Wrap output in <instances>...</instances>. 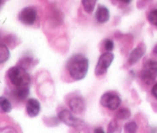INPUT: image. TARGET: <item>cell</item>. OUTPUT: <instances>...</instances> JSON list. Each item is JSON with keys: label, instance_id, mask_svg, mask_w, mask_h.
Wrapping results in <instances>:
<instances>
[{"label": "cell", "instance_id": "cell-1", "mask_svg": "<svg viewBox=\"0 0 157 133\" xmlns=\"http://www.w3.org/2000/svg\"><path fill=\"white\" fill-rule=\"evenodd\" d=\"M89 68L87 58L83 55H75L67 63V69L71 77L75 80H81L87 75Z\"/></svg>", "mask_w": 157, "mask_h": 133}, {"label": "cell", "instance_id": "cell-2", "mask_svg": "<svg viewBox=\"0 0 157 133\" xmlns=\"http://www.w3.org/2000/svg\"><path fill=\"white\" fill-rule=\"evenodd\" d=\"M8 77L16 88L27 87L31 83V77L26 69L21 66H14L8 70Z\"/></svg>", "mask_w": 157, "mask_h": 133}, {"label": "cell", "instance_id": "cell-3", "mask_svg": "<svg viewBox=\"0 0 157 133\" xmlns=\"http://www.w3.org/2000/svg\"><path fill=\"white\" fill-rule=\"evenodd\" d=\"M140 77L147 85L153 84L157 78V62L149 60L146 62L141 71Z\"/></svg>", "mask_w": 157, "mask_h": 133}, {"label": "cell", "instance_id": "cell-4", "mask_svg": "<svg viewBox=\"0 0 157 133\" xmlns=\"http://www.w3.org/2000/svg\"><path fill=\"white\" fill-rule=\"evenodd\" d=\"M58 119L64 124L75 128L76 129H82L84 126V122L74 117L72 112L67 109L61 110L58 114Z\"/></svg>", "mask_w": 157, "mask_h": 133}, {"label": "cell", "instance_id": "cell-5", "mask_svg": "<svg viewBox=\"0 0 157 133\" xmlns=\"http://www.w3.org/2000/svg\"><path fill=\"white\" fill-rule=\"evenodd\" d=\"M114 55L110 52L103 53L98 58V63L95 67V74L97 76H100L106 73L108 68L113 62Z\"/></svg>", "mask_w": 157, "mask_h": 133}, {"label": "cell", "instance_id": "cell-6", "mask_svg": "<svg viewBox=\"0 0 157 133\" xmlns=\"http://www.w3.org/2000/svg\"><path fill=\"white\" fill-rule=\"evenodd\" d=\"M101 104L110 110L114 111L121 106V99L117 95L113 92H106L101 96Z\"/></svg>", "mask_w": 157, "mask_h": 133}, {"label": "cell", "instance_id": "cell-7", "mask_svg": "<svg viewBox=\"0 0 157 133\" xmlns=\"http://www.w3.org/2000/svg\"><path fill=\"white\" fill-rule=\"evenodd\" d=\"M37 18V13L32 7H25L20 12L18 19L22 24L26 26H32Z\"/></svg>", "mask_w": 157, "mask_h": 133}, {"label": "cell", "instance_id": "cell-8", "mask_svg": "<svg viewBox=\"0 0 157 133\" xmlns=\"http://www.w3.org/2000/svg\"><path fill=\"white\" fill-rule=\"evenodd\" d=\"M68 106L72 112L75 114H81L85 110V101L80 96L72 97L68 101Z\"/></svg>", "mask_w": 157, "mask_h": 133}, {"label": "cell", "instance_id": "cell-9", "mask_svg": "<svg viewBox=\"0 0 157 133\" xmlns=\"http://www.w3.org/2000/svg\"><path fill=\"white\" fill-rule=\"evenodd\" d=\"M41 110V105L37 99H30L26 103V112L31 118H34L38 115Z\"/></svg>", "mask_w": 157, "mask_h": 133}, {"label": "cell", "instance_id": "cell-10", "mask_svg": "<svg viewBox=\"0 0 157 133\" xmlns=\"http://www.w3.org/2000/svg\"><path fill=\"white\" fill-rule=\"evenodd\" d=\"M146 47L144 44H140L135 48L130 54V56L128 58L129 64L133 65L137 62L145 54Z\"/></svg>", "mask_w": 157, "mask_h": 133}, {"label": "cell", "instance_id": "cell-11", "mask_svg": "<svg viewBox=\"0 0 157 133\" xmlns=\"http://www.w3.org/2000/svg\"><path fill=\"white\" fill-rule=\"evenodd\" d=\"M95 18L99 23H105L110 18V12L105 6H99L95 14Z\"/></svg>", "mask_w": 157, "mask_h": 133}, {"label": "cell", "instance_id": "cell-12", "mask_svg": "<svg viewBox=\"0 0 157 133\" xmlns=\"http://www.w3.org/2000/svg\"><path fill=\"white\" fill-rule=\"evenodd\" d=\"M13 95L17 100H19V101L25 100L29 95V86H27V87L16 88V89L14 91Z\"/></svg>", "mask_w": 157, "mask_h": 133}, {"label": "cell", "instance_id": "cell-13", "mask_svg": "<svg viewBox=\"0 0 157 133\" xmlns=\"http://www.w3.org/2000/svg\"><path fill=\"white\" fill-rule=\"evenodd\" d=\"M0 107H1L2 112H5V113L10 112L12 109V104L9 101V99L3 96H2L0 98Z\"/></svg>", "mask_w": 157, "mask_h": 133}, {"label": "cell", "instance_id": "cell-14", "mask_svg": "<svg viewBox=\"0 0 157 133\" xmlns=\"http://www.w3.org/2000/svg\"><path fill=\"white\" fill-rule=\"evenodd\" d=\"M10 56V52L7 46L4 44L0 46V63H4Z\"/></svg>", "mask_w": 157, "mask_h": 133}, {"label": "cell", "instance_id": "cell-15", "mask_svg": "<svg viewBox=\"0 0 157 133\" xmlns=\"http://www.w3.org/2000/svg\"><path fill=\"white\" fill-rule=\"evenodd\" d=\"M98 0H81L84 11L87 13H91L94 11Z\"/></svg>", "mask_w": 157, "mask_h": 133}, {"label": "cell", "instance_id": "cell-16", "mask_svg": "<svg viewBox=\"0 0 157 133\" xmlns=\"http://www.w3.org/2000/svg\"><path fill=\"white\" fill-rule=\"evenodd\" d=\"M122 128L116 120H112L107 127V133H121Z\"/></svg>", "mask_w": 157, "mask_h": 133}, {"label": "cell", "instance_id": "cell-17", "mask_svg": "<svg viewBox=\"0 0 157 133\" xmlns=\"http://www.w3.org/2000/svg\"><path fill=\"white\" fill-rule=\"evenodd\" d=\"M131 115V112L128 109L123 108V109H119L116 114V119L119 120H126L129 119Z\"/></svg>", "mask_w": 157, "mask_h": 133}, {"label": "cell", "instance_id": "cell-18", "mask_svg": "<svg viewBox=\"0 0 157 133\" xmlns=\"http://www.w3.org/2000/svg\"><path fill=\"white\" fill-rule=\"evenodd\" d=\"M124 130L127 133H136L138 130V126L136 122H130L124 126Z\"/></svg>", "mask_w": 157, "mask_h": 133}, {"label": "cell", "instance_id": "cell-19", "mask_svg": "<svg viewBox=\"0 0 157 133\" xmlns=\"http://www.w3.org/2000/svg\"><path fill=\"white\" fill-rule=\"evenodd\" d=\"M148 21L150 24L157 26V9H153L149 13Z\"/></svg>", "mask_w": 157, "mask_h": 133}, {"label": "cell", "instance_id": "cell-20", "mask_svg": "<svg viewBox=\"0 0 157 133\" xmlns=\"http://www.w3.org/2000/svg\"><path fill=\"white\" fill-rule=\"evenodd\" d=\"M20 66H21L22 67L23 69H26V68H28L29 66V65L32 63V58H28V57H25V58H22V59L20 60Z\"/></svg>", "mask_w": 157, "mask_h": 133}, {"label": "cell", "instance_id": "cell-21", "mask_svg": "<svg viewBox=\"0 0 157 133\" xmlns=\"http://www.w3.org/2000/svg\"><path fill=\"white\" fill-rule=\"evenodd\" d=\"M104 48L108 52H111L113 49V48H114L113 42L110 39H106L105 42H104Z\"/></svg>", "mask_w": 157, "mask_h": 133}, {"label": "cell", "instance_id": "cell-22", "mask_svg": "<svg viewBox=\"0 0 157 133\" xmlns=\"http://www.w3.org/2000/svg\"><path fill=\"white\" fill-rule=\"evenodd\" d=\"M0 133H18V132L15 128L12 126H6V127L2 128Z\"/></svg>", "mask_w": 157, "mask_h": 133}, {"label": "cell", "instance_id": "cell-23", "mask_svg": "<svg viewBox=\"0 0 157 133\" xmlns=\"http://www.w3.org/2000/svg\"><path fill=\"white\" fill-rule=\"evenodd\" d=\"M152 94H153V96L156 98V99H157V83H156V84L153 86V87L152 88Z\"/></svg>", "mask_w": 157, "mask_h": 133}, {"label": "cell", "instance_id": "cell-24", "mask_svg": "<svg viewBox=\"0 0 157 133\" xmlns=\"http://www.w3.org/2000/svg\"><path fill=\"white\" fill-rule=\"evenodd\" d=\"M94 133H105V132L101 127H98L94 130Z\"/></svg>", "mask_w": 157, "mask_h": 133}, {"label": "cell", "instance_id": "cell-25", "mask_svg": "<svg viewBox=\"0 0 157 133\" xmlns=\"http://www.w3.org/2000/svg\"><path fill=\"white\" fill-rule=\"evenodd\" d=\"M120 1L123 3H125V4H129V3L131 2L132 0H120Z\"/></svg>", "mask_w": 157, "mask_h": 133}, {"label": "cell", "instance_id": "cell-26", "mask_svg": "<svg viewBox=\"0 0 157 133\" xmlns=\"http://www.w3.org/2000/svg\"><path fill=\"white\" fill-rule=\"evenodd\" d=\"M153 53L154 54H156V55H157V45H156V46H155V47H154V49H153Z\"/></svg>", "mask_w": 157, "mask_h": 133}]
</instances>
